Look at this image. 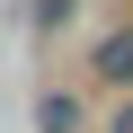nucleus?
Returning a JSON list of instances; mask_svg holds the SVG:
<instances>
[{
	"label": "nucleus",
	"mask_w": 133,
	"mask_h": 133,
	"mask_svg": "<svg viewBox=\"0 0 133 133\" xmlns=\"http://www.w3.org/2000/svg\"><path fill=\"white\" fill-rule=\"evenodd\" d=\"M98 71H107V80H133V27H124V36H107V44H98Z\"/></svg>",
	"instance_id": "nucleus-1"
},
{
	"label": "nucleus",
	"mask_w": 133,
	"mask_h": 133,
	"mask_svg": "<svg viewBox=\"0 0 133 133\" xmlns=\"http://www.w3.org/2000/svg\"><path fill=\"white\" fill-rule=\"evenodd\" d=\"M36 18H44V27H53V18H71V0H36Z\"/></svg>",
	"instance_id": "nucleus-2"
},
{
	"label": "nucleus",
	"mask_w": 133,
	"mask_h": 133,
	"mask_svg": "<svg viewBox=\"0 0 133 133\" xmlns=\"http://www.w3.org/2000/svg\"><path fill=\"white\" fill-rule=\"evenodd\" d=\"M107 133H133V107H124V115H115V124H107Z\"/></svg>",
	"instance_id": "nucleus-3"
}]
</instances>
